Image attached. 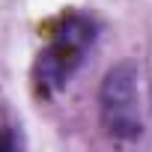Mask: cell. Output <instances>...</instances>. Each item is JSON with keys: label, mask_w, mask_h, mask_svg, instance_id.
<instances>
[{"label": "cell", "mask_w": 152, "mask_h": 152, "mask_svg": "<svg viewBox=\"0 0 152 152\" xmlns=\"http://www.w3.org/2000/svg\"><path fill=\"white\" fill-rule=\"evenodd\" d=\"M93 42H96V24L90 18H84V15L63 18L60 30L54 33V39L48 42V48L36 60L39 90L51 96L60 87H66V81L75 75V69L84 63V54L90 51Z\"/></svg>", "instance_id": "1"}, {"label": "cell", "mask_w": 152, "mask_h": 152, "mask_svg": "<svg viewBox=\"0 0 152 152\" xmlns=\"http://www.w3.org/2000/svg\"><path fill=\"white\" fill-rule=\"evenodd\" d=\"M99 104H102V125L110 137L137 140L143 134V116H140V99H137V69L131 63H119L104 75Z\"/></svg>", "instance_id": "2"}, {"label": "cell", "mask_w": 152, "mask_h": 152, "mask_svg": "<svg viewBox=\"0 0 152 152\" xmlns=\"http://www.w3.org/2000/svg\"><path fill=\"white\" fill-rule=\"evenodd\" d=\"M15 146V140L9 137V134H3V131H0V149H12Z\"/></svg>", "instance_id": "3"}]
</instances>
